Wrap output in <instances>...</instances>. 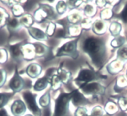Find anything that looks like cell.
<instances>
[{
  "instance_id": "6da1fadb",
  "label": "cell",
  "mask_w": 127,
  "mask_h": 116,
  "mask_svg": "<svg viewBox=\"0 0 127 116\" xmlns=\"http://www.w3.org/2000/svg\"><path fill=\"white\" fill-rule=\"evenodd\" d=\"M84 50L95 64L102 63L105 53L104 44L102 41L95 38H89L84 42Z\"/></svg>"
},
{
  "instance_id": "7a4b0ae2",
  "label": "cell",
  "mask_w": 127,
  "mask_h": 116,
  "mask_svg": "<svg viewBox=\"0 0 127 116\" xmlns=\"http://www.w3.org/2000/svg\"><path fill=\"white\" fill-rule=\"evenodd\" d=\"M72 98V93H62L57 99L54 116H65L68 111L69 102Z\"/></svg>"
},
{
  "instance_id": "3957f363",
  "label": "cell",
  "mask_w": 127,
  "mask_h": 116,
  "mask_svg": "<svg viewBox=\"0 0 127 116\" xmlns=\"http://www.w3.org/2000/svg\"><path fill=\"white\" fill-rule=\"evenodd\" d=\"M78 39L70 41L62 46L57 52V56L61 57L63 55H68L74 58L78 57V52L77 51V42Z\"/></svg>"
},
{
  "instance_id": "277c9868",
  "label": "cell",
  "mask_w": 127,
  "mask_h": 116,
  "mask_svg": "<svg viewBox=\"0 0 127 116\" xmlns=\"http://www.w3.org/2000/svg\"><path fill=\"white\" fill-rule=\"evenodd\" d=\"M23 97L30 111L33 112L36 116H41V110L37 107L34 96L31 93L26 92L24 93Z\"/></svg>"
},
{
  "instance_id": "5b68a950",
  "label": "cell",
  "mask_w": 127,
  "mask_h": 116,
  "mask_svg": "<svg viewBox=\"0 0 127 116\" xmlns=\"http://www.w3.org/2000/svg\"><path fill=\"white\" fill-rule=\"evenodd\" d=\"M99 78V75L94 73L93 71L88 69H84L81 71L78 76L77 81L79 82H83V85L87 83V82L94 80H97Z\"/></svg>"
},
{
  "instance_id": "8992f818",
  "label": "cell",
  "mask_w": 127,
  "mask_h": 116,
  "mask_svg": "<svg viewBox=\"0 0 127 116\" xmlns=\"http://www.w3.org/2000/svg\"><path fill=\"white\" fill-rule=\"evenodd\" d=\"M82 91L87 94H102L104 92V88L97 83H92L90 84H85L81 86Z\"/></svg>"
},
{
  "instance_id": "52a82bcc",
  "label": "cell",
  "mask_w": 127,
  "mask_h": 116,
  "mask_svg": "<svg viewBox=\"0 0 127 116\" xmlns=\"http://www.w3.org/2000/svg\"><path fill=\"white\" fill-rule=\"evenodd\" d=\"M72 102L75 106H81L85 105L89 102V101L84 97V96L77 90L72 91Z\"/></svg>"
},
{
  "instance_id": "ba28073f",
  "label": "cell",
  "mask_w": 127,
  "mask_h": 116,
  "mask_svg": "<svg viewBox=\"0 0 127 116\" xmlns=\"http://www.w3.org/2000/svg\"><path fill=\"white\" fill-rule=\"evenodd\" d=\"M9 86L14 91H20L23 86V81L21 79L19 74H18V72H16L15 75L14 76L12 80H11Z\"/></svg>"
},
{
  "instance_id": "9c48e42d",
  "label": "cell",
  "mask_w": 127,
  "mask_h": 116,
  "mask_svg": "<svg viewBox=\"0 0 127 116\" xmlns=\"http://www.w3.org/2000/svg\"><path fill=\"white\" fill-rule=\"evenodd\" d=\"M12 112L16 116H20L25 112L26 107L22 101H16L14 102L11 107Z\"/></svg>"
},
{
  "instance_id": "30bf717a",
  "label": "cell",
  "mask_w": 127,
  "mask_h": 116,
  "mask_svg": "<svg viewBox=\"0 0 127 116\" xmlns=\"http://www.w3.org/2000/svg\"><path fill=\"white\" fill-rule=\"evenodd\" d=\"M28 31L30 33L31 35L34 38L36 39L43 40L46 39V34L42 30H39V29H37V28H29Z\"/></svg>"
},
{
  "instance_id": "8fae6325",
  "label": "cell",
  "mask_w": 127,
  "mask_h": 116,
  "mask_svg": "<svg viewBox=\"0 0 127 116\" xmlns=\"http://www.w3.org/2000/svg\"><path fill=\"white\" fill-rule=\"evenodd\" d=\"M41 71V68H40L39 66L37 65H31L29 66L28 68V73L29 76L31 77H36L37 76L38 74V72L40 73Z\"/></svg>"
},
{
  "instance_id": "7c38bea8",
  "label": "cell",
  "mask_w": 127,
  "mask_h": 116,
  "mask_svg": "<svg viewBox=\"0 0 127 116\" xmlns=\"http://www.w3.org/2000/svg\"><path fill=\"white\" fill-rule=\"evenodd\" d=\"M48 80L46 78H42L37 80L36 85L34 86V89L36 91H41V90L45 89V88L47 86Z\"/></svg>"
},
{
  "instance_id": "4fadbf2b",
  "label": "cell",
  "mask_w": 127,
  "mask_h": 116,
  "mask_svg": "<svg viewBox=\"0 0 127 116\" xmlns=\"http://www.w3.org/2000/svg\"><path fill=\"white\" fill-rule=\"evenodd\" d=\"M11 54L13 56V57L16 58H20L22 55L19 44L11 46Z\"/></svg>"
},
{
  "instance_id": "5bb4252c",
  "label": "cell",
  "mask_w": 127,
  "mask_h": 116,
  "mask_svg": "<svg viewBox=\"0 0 127 116\" xmlns=\"http://www.w3.org/2000/svg\"><path fill=\"white\" fill-rule=\"evenodd\" d=\"M11 96L10 94H0V108L7 103Z\"/></svg>"
},
{
  "instance_id": "9a60e30c",
  "label": "cell",
  "mask_w": 127,
  "mask_h": 116,
  "mask_svg": "<svg viewBox=\"0 0 127 116\" xmlns=\"http://www.w3.org/2000/svg\"><path fill=\"white\" fill-rule=\"evenodd\" d=\"M121 30V26L118 23H113L110 26V31L114 35L119 34Z\"/></svg>"
},
{
  "instance_id": "2e32d148",
  "label": "cell",
  "mask_w": 127,
  "mask_h": 116,
  "mask_svg": "<svg viewBox=\"0 0 127 116\" xmlns=\"http://www.w3.org/2000/svg\"><path fill=\"white\" fill-rule=\"evenodd\" d=\"M125 42L124 38L123 37H120L116 38L114 40H113L112 42V46H113V47H118L120 46H122Z\"/></svg>"
},
{
  "instance_id": "e0dca14e",
  "label": "cell",
  "mask_w": 127,
  "mask_h": 116,
  "mask_svg": "<svg viewBox=\"0 0 127 116\" xmlns=\"http://www.w3.org/2000/svg\"><path fill=\"white\" fill-rule=\"evenodd\" d=\"M49 102V94L47 93L40 99V104L43 107H46L48 106Z\"/></svg>"
},
{
  "instance_id": "ac0fdd59",
  "label": "cell",
  "mask_w": 127,
  "mask_h": 116,
  "mask_svg": "<svg viewBox=\"0 0 127 116\" xmlns=\"http://www.w3.org/2000/svg\"><path fill=\"white\" fill-rule=\"evenodd\" d=\"M21 21L23 23V24H24L26 26H29V25H31L32 23V18L30 16H26L25 17H24L22 19Z\"/></svg>"
},
{
  "instance_id": "d6986e66",
  "label": "cell",
  "mask_w": 127,
  "mask_h": 116,
  "mask_svg": "<svg viewBox=\"0 0 127 116\" xmlns=\"http://www.w3.org/2000/svg\"><path fill=\"white\" fill-rule=\"evenodd\" d=\"M57 9L58 13H61V14L65 12V11L66 10V6H65V3L63 2H59L57 6Z\"/></svg>"
},
{
  "instance_id": "ffe728a7",
  "label": "cell",
  "mask_w": 127,
  "mask_h": 116,
  "mask_svg": "<svg viewBox=\"0 0 127 116\" xmlns=\"http://www.w3.org/2000/svg\"><path fill=\"white\" fill-rule=\"evenodd\" d=\"M103 114V111L100 107H95L93 109L92 116H102Z\"/></svg>"
},
{
  "instance_id": "44dd1931",
  "label": "cell",
  "mask_w": 127,
  "mask_h": 116,
  "mask_svg": "<svg viewBox=\"0 0 127 116\" xmlns=\"http://www.w3.org/2000/svg\"><path fill=\"white\" fill-rule=\"evenodd\" d=\"M118 55L122 58H127V47H125L121 48L118 52Z\"/></svg>"
},
{
  "instance_id": "7402d4cb",
  "label": "cell",
  "mask_w": 127,
  "mask_h": 116,
  "mask_svg": "<svg viewBox=\"0 0 127 116\" xmlns=\"http://www.w3.org/2000/svg\"><path fill=\"white\" fill-rule=\"evenodd\" d=\"M18 26V22L16 19H13L10 20L8 23V27L10 29H16Z\"/></svg>"
},
{
  "instance_id": "603a6c76",
  "label": "cell",
  "mask_w": 127,
  "mask_h": 116,
  "mask_svg": "<svg viewBox=\"0 0 127 116\" xmlns=\"http://www.w3.org/2000/svg\"><path fill=\"white\" fill-rule=\"evenodd\" d=\"M86 112V110L81 107L77 110L76 112H75V116H87Z\"/></svg>"
},
{
  "instance_id": "cb8c5ba5",
  "label": "cell",
  "mask_w": 127,
  "mask_h": 116,
  "mask_svg": "<svg viewBox=\"0 0 127 116\" xmlns=\"http://www.w3.org/2000/svg\"><path fill=\"white\" fill-rule=\"evenodd\" d=\"M120 107H122V109L123 110H126L127 109V101H125V99L123 98L122 99H120Z\"/></svg>"
},
{
  "instance_id": "d4e9b609",
  "label": "cell",
  "mask_w": 127,
  "mask_h": 116,
  "mask_svg": "<svg viewBox=\"0 0 127 116\" xmlns=\"http://www.w3.org/2000/svg\"><path fill=\"white\" fill-rule=\"evenodd\" d=\"M103 27V23L101 21H97L95 23V29L97 30H101Z\"/></svg>"
},
{
  "instance_id": "484cf974",
  "label": "cell",
  "mask_w": 127,
  "mask_h": 116,
  "mask_svg": "<svg viewBox=\"0 0 127 116\" xmlns=\"http://www.w3.org/2000/svg\"><path fill=\"white\" fill-rule=\"evenodd\" d=\"M4 73L3 72V71L0 70V86H1L3 85L4 80H5Z\"/></svg>"
},
{
  "instance_id": "4316f807",
  "label": "cell",
  "mask_w": 127,
  "mask_h": 116,
  "mask_svg": "<svg viewBox=\"0 0 127 116\" xmlns=\"http://www.w3.org/2000/svg\"><path fill=\"white\" fill-rule=\"evenodd\" d=\"M34 46L36 47V50L37 53H41L42 52H43L44 48L42 46H41L40 44H34Z\"/></svg>"
},
{
  "instance_id": "83f0119b",
  "label": "cell",
  "mask_w": 127,
  "mask_h": 116,
  "mask_svg": "<svg viewBox=\"0 0 127 116\" xmlns=\"http://www.w3.org/2000/svg\"><path fill=\"white\" fill-rule=\"evenodd\" d=\"M122 16L123 20H125V21H127V5L126 6L125 8L123 9V12H122Z\"/></svg>"
},
{
  "instance_id": "f1b7e54d",
  "label": "cell",
  "mask_w": 127,
  "mask_h": 116,
  "mask_svg": "<svg viewBox=\"0 0 127 116\" xmlns=\"http://www.w3.org/2000/svg\"><path fill=\"white\" fill-rule=\"evenodd\" d=\"M43 116H51V111L49 107H46L44 109Z\"/></svg>"
},
{
  "instance_id": "f546056e",
  "label": "cell",
  "mask_w": 127,
  "mask_h": 116,
  "mask_svg": "<svg viewBox=\"0 0 127 116\" xmlns=\"http://www.w3.org/2000/svg\"><path fill=\"white\" fill-rule=\"evenodd\" d=\"M92 11H93V8L90 5L87 6L86 8H85V11L87 13H88V14H90V13H91L92 12Z\"/></svg>"
},
{
  "instance_id": "4dcf8cb0",
  "label": "cell",
  "mask_w": 127,
  "mask_h": 116,
  "mask_svg": "<svg viewBox=\"0 0 127 116\" xmlns=\"http://www.w3.org/2000/svg\"><path fill=\"white\" fill-rule=\"evenodd\" d=\"M5 41V35L3 33L0 32V44H2Z\"/></svg>"
},
{
  "instance_id": "1f68e13d",
  "label": "cell",
  "mask_w": 127,
  "mask_h": 116,
  "mask_svg": "<svg viewBox=\"0 0 127 116\" xmlns=\"http://www.w3.org/2000/svg\"><path fill=\"white\" fill-rule=\"evenodd\" d=\"M0 116H8L6 111L4 109H1L0 111Z\"/></svg>"
},
{
  "instance_id": "d6a6232c",
  "label": "cell",
  "mask_w": 127,
  "mask_h": 116,
  "mask_svg": "<svg viewBox=\"0 0 127 116\" xmlns=\"http://www.w3.org/2000/svg\"><path fill=\"white\" fill-rule=\"evenodd\" d=\"M31 116V115H27V116Z\"/></svg>"
},
{
  "instance_id": "836d02e7",
  "label": "cell",
  "mask_w": 127,
  "mask_h": 116,
  "mask_svg": "<svg viewBox=\"0 0 127 116\" xmlns=\"http://www.w3.org/2000/svg\"></svg>"
},
{
  "instance_id": "e575fe53",
  "label": "cell",
  "mask_w": 127,
  "mask_h": 116,
  "mask_svg": "<svg viewBox=\"0 0 127 116\" xmlns=\"http://www.w3.org/2000/svg\"></svg>"
}]
</instances>
